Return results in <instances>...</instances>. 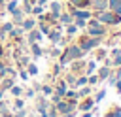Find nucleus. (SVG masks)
Returning <instances> with one entry per match:
<instances>
[{"mask_svg": "<svg viewBox=\"0 0 121 117\" xmlns=\"http://www.w3.org/2000/svg\"><path fill=\"white\" fill-rule=\"evenodd\" d=\"M83 57H85V53L81 51V47H79L78 43H66V45L62 47L60 55H59L57 62H59L62 68H66L72 60H78V58H83Z\"/></svg>", "mask_w": 121, "mask_h": 117, "instance_id": "f257e3e1", "label": "nucleus"}, {"mask_svg": "<svg viewBox=\"0 0 121 117\" xmlns=\"http://www.w3.org/2000/svg\"><path fill=\"white\" fill-rule=\"evenodd\" d=\"M85 34H89V36H96V38H104V36L108 34V26L102 25L96 17H91V19H87Z\"/></svg>", "mask_w": 121, "mask_h": 117, "instance_id": "f03ea898", "label": "nucleus"}, {"mask_svg": "<svg viewBox=\"0 0 121 117\" xmlns=\"http://www.w3.org/2000/svg\"><path fill=\"white\" fill-rule=\"evenodd\" d=\"M102 40H104V38H96V36H89V34H81V36L78 38L76 43L81 47L83 53H89V51L96 49L98 45H102Z\"/></svg>", "mask_w": 121, "mask_h": 117, "instance_id": "7ed1b4c3", "label": "nucleus"}, {"mask_svg": "<svg viewBox=\"0 0 121 117\" xmlns=\"http://www.w3.org/2000/svg\"><path fill=\"white\" fill-rule=\"evenodd\" d=\"M93 17H96L102 25L106 26H117L121 25V17L117 13H113L112 9H104V11H93Z\"/></svg>", "mask_w": 121, "mask_h": 117, "instance_id": "20e7f679", "label": "nucleus"}, {"mask_svg": "<svg viewBox=\"0 0 121 117\" xmlns=\"http://www.w3.org/2000/svg\"><path fill=\"white\" fill-rule=\"evenodd\" d=\"M25 40H26V45L28 43H34V42H42L43 40V34L38 30V28H32V30H28V32H25Z\"/></svg>", "mask_w": 121, "mask_h": 117, "instance_id": "39448f33", "label": "nucleus"}, {"mask_svg": "<svg viewBox=\"0 0 121 117\" xmlns=\"http://www.w3.org/2000/svg\"><path fill=\"white\" fill-rule=\"evenodd\" d=\"M95 108V100H93V96H85V98H79V102H78V111H91Z\"/></svg>", "mask_w": 121, "mask_h": 117, "instance_id": "423d86ee", "label": "nucleus"}, {"mask_svg": "<svg viewBox=\"0 0 121 117\" xmlns=\"http://www.w3.org/2000/svg\"><path fill=\"white\" fill-rule=\"evenodd\" d=\"M85 60L83 58H78V60H72L70 62V72L72 74H76V75H81L83 74V70H85Z\"/></svg>", "mask_w": 121, "mask_h": 117, "instance_id": "0eeeda50", "label": "nucleus"}, {"mask_svg": "<svg viewBox=\"0 0 121 117\" xmlns=\"http://www.w3.org/2000/svg\"><path fill=\"white\" fill-rule=\"evenodd\" d=\"M9 15H11V23H13V25H21V23H23V19L26 17V13L23 11V8H21V6H19V8H15Z\"/></svg>", "mask_w": 121, "mask_h": 117, "instance_id": "6e6552de", "label": "nucleus"}, {"mask_svg": "<svg viewBox=\"0 0 121 117\" xmlns=\"http://www.w3.org/2000/svg\"><path fill=\"white\" fill-rule=\"evenodd\" d=\"M36 17L34 15H26L25 19H23V23H21V26H23V30L25 32H28V30H32V28H36Z\"/></svg>", "mask_w": 121, "mask_h": 117, "instance_id": "1a4fd4ad", "label": "nucleus"}, {"mask_svg": "<svg viewBox=\"0 0 121 117\" xmlns=\"http://www.w3.org/2000/svg\"><path fill=\"white\" fill-rule=\"evenodd\" d=\"M28 47H30V57H32L34 60H38V58L43 55V49H42V45H40L38 42H34V43H28Z\"/></svg>", "mask_w": 121, "mask_h": 117, "instance_id": "9d476101", "label": "nucleus"}, {"mask_svg": "<svg viewBox=\"0 0 121 117\" xmlns=\"http://www.w3.org/2000/svg\"><path fill=\"white\" fill-rule=\"evenodd\" d=\"M112 72H113V70H112V66H106V64H102V66H100V68H98L95 74L98 75V81H106V79H108V75H110Z\"/></svg>", "mask_w": 121, "mask_h": 117, "instance_id": "9b49d317", "label": "nucleus"}, {"mask_svg": "<svg viewBox=\"0 0 121 117\" xmlns=\"http://www.w3.org/2000/svg\"><path fill=\"white\" fill-rule=\"evenodd\" d=\"M13 83H15V79H13V77H8V75H4V77L0 79V91L8 92V91L13 87Z\"/></svg>", "mask_w": 121, "mask_h": 117, "instance_id": "f8f14e48", "label": "nucleus"}, {"mask_svg": "<svg viewBox=\"0 0 121 117\" xmlns=\"http://www.w3.org/2000/svg\"><path fill=\"white\" fill-rule=\"evenodd\" d=\"M91 9L93 11H104V9H108V0H91Z\"/></svg>", "mask_w": 121, "mask_h": 117, "instance_id": "ddd939ff", "label": "nucleus"}, {"mask_svg": "<svg viewBox=\"0 0 121 117\" xmlns=\"http://www.w3.org/2000/svg\"><path fill=\"white\" fill-rule=\"evenodd\" d=\"M66 4H70L72 8H79V9L91 8V0H66Z\"/></svg>", "mask_w": 121, "mask_h": 117, "instance_id": "4468645a", "label": "nucleus"}, {"mask_svg": "<svg viewBox=\"0 0 121 117\" xmlns=\"http://www.w3.org/2000/svg\"><path fill=\"white\" fill-rule=\"evenodd\" d=\"M72 21H74L72 13H70V11H66V9H62V11H60V15H59V23H60L62 26H66V25H70Z\"/></svg>", "mask_w": 121, "mask_h": 117, "instance_id": "2eb2a0df", "label": "nucleus"}, {"mask_svg": "<svg viewBox=\"0 0 121 117\" xmlns=\"http://www.w3.org/2000/svg\"><path fill=\"white\" fill-rule=\"evenodd\" d=\"M104 117H121V106H117V104H113L106 113H104Z\"/></svg>", "mask_w": 121, "mask_h": 117, "instance_id": "dca6fc26", "label": "nucleus"}, {"mask_svg": "<svg viewBox=\"0 0 121 117\" xmlns=\"http://www.w3.org/2000/svg\"><path fill=\"white\" fill-rule=\"evenodd\" d=\"M30 60H32V58H30L28 55H25V53H23V55H19V57L15 58V62H17V66H19V68H26V64H28Z\"/></svg>", "mask_w": 121, "mask_h": 117, "instance_id": "f3484780", "label": "nucleus"}, {"mask_svg": "<svg viewBox=\"0 0 121 117\" xmlns=\"http://www.w3.org/2000/svg\"><path fill=\"white\" fill-rule=\"evenodd\" d=\"M36 28H38L43 36H47V32L51 30V25H49V23H45V21H38V23H36Z\"/></svg>", "mask_w": 121, "mask_h": 117, "instance_id": "a211bd4d", "label": "nucleus"}, {"mask_svg": "<svg viewBox=\"0 0 121 117\" xmlns=\"http://www.w3.org/2000/svg\"><path fill=\"white\" fill-rule=\"evenodd\" d=\"M40 94H43V96H51L53 94V83H42V89H40Z\"/></svg>", "mask_w": 121, "mask_h": 117, "instance_id": "6ab92c4d", "label": "nucleus"}, {"mask_svg": "<svg viewBox=\"0 0 121 117\" xmlns=\"http://www.w3.org/2000/svg\"><path fill=\"white\" fill-rule=\"evenodd\" d=\"M23 91H25V85H15V83H13V87H11L8 92L15 98V96H23Z\"/></svg>", "mask_w": 121, "mask_h": 117, "instance_id": "aec40b11", "label": "nucleus"}, {"mask_svg": "<svg viewBox=\"0 0 121 117\" xmlns=\"http://www.w3.org/2000/svg\"><path fill=\"white\" fill-rule=\"evenodd\" d=\"M95 72H96V60H89V62L85 64L83 74H85V75H91V74H95Z\"/></svg>", "mask_w": 121, "mask_h": 117, "instance_id": "412c9836", "label": "nucleus"}, {"mask_svg": "<svg viewBox=\"0 0 121 117\" xmlns=\"http://www.w3.org/2000/svg\"><path fill=\"white\" fill-rule=\"evenodd\" d=\"M76 91H78V98L91 96V85H83V87H79V89H76Z\"/></svg>", "mask_w": 121, "mask_h": 117, "instance_id": "4be33fe9", "label": "nucleus"}, {"mask_svg": "<svg viewBox=\"0 0 121 117\" xmlns=\"http://www.w3.org/2000/svg\"><path fill=\"white\" fill-rule=\"evenodd\" d=\"M19 4H21V0H6V6H4V9H6L8 13H11L15 8H19Z\"/></svg>", "mask_w": 121, "mask_h": 117, "instance_id": "5701e85b", "label": "nucleus"}, {"mask_svg": "<svg viewBox=\"0 0 121 117\" xmlns=\"http://www.w3.org/2000/svg\"><path fill=\"white\" fill-rule=\"evenodd\" d=\"M78 30H79V28H78L74 23H70V25H66V26H64V32H66V36H68V38L76 36V34H78Z\"/></svg>", "mask_w": 121, "mask_h": 117, "instance_id": "b1692460", "label": "nucleus"}, {"mask_svg": "<svg viewBox=\"0 0 121 117\" xmlns=\"http://www.w3.org/2000/svg\"><path fill=\"white\" fill-rule=\"evenodd\" d=\"M26 72H28V75H30V77L38 75V64H36L34 60H30V62L26 64Z\"/></svg>", "mask_w": 121, "mask_h": 117, "instance_id": "393cba45", "label": "nucleus"}, {"mask_svg": "<svg viewBox=\"0 0 121 117\" xmlns=\"http://www.w3.org/2000/svg\"><path fill=\"white\" fill-rule=\"evenodd\" d=\"M11 102H13V111H15V109H21V108H25V106H26V102H25V98H23V96H15Z\"/></svg>", "mask_w": 121, "mask_h": 117, "instance_id": "a878e982", "label": "nucleus"}, {"mask_svg": "<svg viewBox=\"0 0 121 117\" xmlns=\"http://www.w3.org/2000/svg\"><path fill=\"white\" fill-rule=\"evenodd\" d=\"M76 77H78L76 74H72V72H66L62 79H64V81L68 83V87H72V89H74V83H76Z\"/></svg>", "mask_w": 121, "mask_h": 117, "instance_id": "bb28decb", "label": "nucleus"}, {"mask_svg": "<svg viewBox=\"0 0 121 117\" xmlns=\"http://www.w3.org/2000/svg\"><path fill=\"white\" fill-rule=\"evenodd\" d=\"M83 85H87V75H85V74H81V75H78V77H76L74 89H79V87H83Z\"/></svg>", "mask_w": 121, "mask_h": 117, "instance_id": "cd10ccee", "label": "nucleus"}, {"mask_svg": "<svg viewBox=\"0 0 121 117\" xmlns=\"http://www.w3.org/2000/svg\"><path fill=\"white\" fill-rule=\"evenodd\" d=\"M34 96H36V91H34L32 87H26V89L23 91V98H25V100H34Z\"/></svg>", "mask_w": 121, "mask_h": 117, "instance_id": "c85d7f7f", "label": "nucleus"}, {"mask_svg": "<svg viewBox=\"0 0 121 117\" xmlns=\"http://www.w3.org/2000/svg\"><path fill=\"white\" fill-rule=\"evenodd\" d=\"M45 11V6H40V4H34L32 6V11H30V15H34V17H38V15H42Z\"/></svg>", "mask_w": 121, "mask_h": 117, "instance_id": "c756f323", "label": "nucleus"}, {"mask_svg": "<svg viewBox=\"0 0 121 117\" xmlns=\"http://www.w3.org/2000/svg\"><path fill=\"white\" fill-rule=\"evenodd\" d=\"M60 72H62V66H60L59 62H55V64H53V68H51V75H53V81H55V79L60 75Z\"/></svg>", "mask_w": 121, "mask_h": 117, "instance_id": "7c9ffc66", "label": "nucleus"}, {"mask_svg": "<svg viewBox=\"0 0 121 117\" xmlns=\"http://www.w3.org/2000/svg\"><path fill=\"white\" fill-rule=\"evenodd\" d=\"M106 55H108V53H106V49H102V47L98 45V47H96V55H95V60H104V58H106Z\"/></svg>", "mask_w": 121, "mask_h": 117, "instance_id": "2f4dec72", "label": "nucleus"}, {"mask_svg": "<svg viewBox=\"0 0 121 117\" xmlns=\"http://www.w3.org/2000/svg\"><path fill=\"white\" fill-rule=\"evenodd\" d=\"M104 98H106V89H100V91H98V92H96V94L93 96V100H95V104H98V102H102Z\"/></svg>", "mask_w": 121, "mask_h": 117, "instance_id": "473e14b6", "label": "nucleus"}, {"mask_svg": "<svg viewBox=\"0 0 121 117\" xmlns=\"http://www.w3.org/2000/svg\"><path fill=\"white\" fill-rule=\"evenodd\" d=\"M6 75H8V77H13V79H15V77H17V70H15V68H13L11 64H6Z\"/></svg>", "mask_w": 121, "mask_h": 117, "instance_id": "72a5a7b5", "label": "nucleus"}, {"mask_svg": "<svg viewBox=\"0 0 121 117\" xmlns=\"http://www.w3.org/2000/svg\"><path fill=\"white\" fill-rule=\"evenodd\" d=\"M13 26H15V25H13L11 21H6V23H2V25H0V30H2V32H6V34H9V30H11Z\"/></svg>", "mask_w": 121, "mask_h": 117, "instance_id": "f704fd0d", "label": "nucleus"}, {"mask_svg": "<svg viewBox=\"0 0 121 117\" xmlns=\"http://www.w3.org/2000/svg\"><path fill=\"white\" fill-rule=\"evenodd\" d=\"M49 55H51L53 58H59V55H60V47H59V45H51V49H49Z\"/></svg>", "mask_w": 121, "mask_h": 117, "instance_id": "c9c22d12", "label": "nucleus"}, {"mask_svg": "<svg viewBox=\"0 0 121 117\" xmlns=\"http://www.w3.org/2000/svg\"><path fill=\"white\" fill-rule=\"evenodd\" d=\"M96 83H100L96 74H91V75H87V85H91V87H93V85H96Z\"/></svg>", "mask_w": 121, "mask_h": 117, "instance_id": "e433bc0d", "label": "nucleus"}, {"mask_svg": "<svg viewBox=\"0 0 121 117\" xmlns=\"http://www.w3.org/2000/svg\"><path fill=\"white\" fill-rule=\"evenodd\" d=\"M112 66H113V68L121 66V53H117V55H113V57H112Z\"/></svg>", "mask_w": 121, "mask_h": 117, "instance_id": "4c0bfd02", "label": "nucleus"}, {"mask_svg": "<svg viewBox=\"0 0 121 117\" xmlns=\"http://www.w3.org/2000/svg\"><path fill=\"white\" fill-rule=\"evenodd\" d=\"M26 113H28V109H26V106H25V108H21V109H15V111H13V117H26Z\"/></svg>", "mask_w": 121, "mask_h": 117, "instance_id": "58836bf2", "label": "nucleus"}, {"mask_svg": "<svg viewBox=\"0 0 121 117\" xmlns=\"http://www.w3.org/2000/svg\"><path fill=\"white\" fill-rule=\"evenodd\" d=\"M17 75L23 79V81H26L30 75H28V72H26V68H19V72H17Z\"/></svg>", "mask_w": 121, "mask_h": 117, "instance_id": "ea45409f", "label": "nucleus"}, {"mask_svg": "<svg viewBox=\"0 0 121 117\" xmlns=\"http://www.w3.org/2000/svg\"><path fill=\"white\" fill-rule=\"evenodd\" d=\"M72 23H74L78 28H85V26H87V21H85V19H74Z\"/></svg>", "mask_w": 121, "mask_h": 117, "instance_id": "a19ab883", "label": "nucleus"}, {"mask_svg": "<svg viewBox=\"0 0 121 117\" xmlns=\"http://www.w3.org/2000/svg\"><path fill=\"white\" fill-rule=\"evenodd\" d=\"M6 64H8V60H6V58H2V60H0V79L6 75Z\"/></svg>", "mask_w": 121, "mask_h": 117, "instance_id": "79ce46f5", "label": "nucleus"}, {"mask_svg": "<svg viewBox=\"0 0 121 117\" xmlns=\"http://www.w3.org/2000/svg\"><path fill=\"white\" fill-rule=\"evenodd\" d=\"M6 109H9V102L8 100H0V113L6 111Z\"/></svg>", "mask_w": 121, "mask_h": 117, "instance_id": "37998d69", "label": "nucleus"}, {"mask_svg": "<svg viewBox=\"0 0 121 117\" xmlns=\"http://www.w3.org/2000/svg\"><path fill=\"white\" fill-rule=\"evenodd\" d=\"M119 2H121V0H108V9H113Z\"/></svg>", "mask_w": 121, "mask_h": 117, "instance_id": "c03bdc74", "label": "nucleus"}, {"mask_svg": "<svg viewBox=\"0 0 121 117\" xmlns=\"http://www.w3.org/2000/svg\"><path fill=\"white\" fill-rule=\"evenodd\" d=\"M0 117H13V111H11V109H6V111L0 113Z\"/></svg>", "mask_w": 121, "mask_h": 117, "instance_id": "a18cd8bd", "label": "nucleus"}, {"mask_svg": "<svg viewBox=\"0 0 121 117\" xmlns=\"http://www.w3.org/2000/svg\"><path fill=\"white\" fill-rule=\"evenodd\" d=\"M2 58H6V47L2 45V42H0V60Z\"/></svg>", "mask_w": 121, "mask_h": 117, "instance_id": "49530a36", "label": "nucleus"}, {"mask_svg": "<svg viewBox=\"0 0 121 117\" xmlns=\"http://www.w3.org/2000/svg\"><path fill=\"white\" fill-rule=\"evenodd\" d=\"M113 85H115V91H117V94H121V79H117Z\"/></svg>", "mask_w": 121, "mask_h": 117, "instance_id": "de8ad7c7", "label": "nucleus"}, {"mask_svg": "<svg viewBox=\"0 0 121 117\" xmlns=\"http://www.w3.org/2000/svg\"><path fill=\"white\" fill-rule=\"evenodd\" d=\"M112 11H113V13H117V15L121 17V2H119V4H117V6L113 8V9H112Z\"/></svg>", "mask_w": 121, "mask_h": 117, "instance_id": "09e8293b", "label": "nucleus"}, {"mask_svg": "<svg viewBox=\"0 0 121 117\" xmlns=\"http://www.w3.org/2000/svg\"><path fill=\"white\" fill-rule=\"evenodd\" d=\"M32 89L36 91V94L40 92V89H42V83H32Z\"/></svg>", "mask_w": 121, "mask_h": 117, "instance_id": "8fccbe9b", "label": "nucleus"}, {"mask_svg": "<svg viewBox=\"0 0 121 117\" xmlns=\"http://www.w3.org/2000/svg\"><path fill=\"white\" fill-rule=\"evenodd\" d=\"M26 117H40V113H38L36 109H32V111H28V113H26Z\"/></svg>", "mask_w": 121, "mask_h": 117, "instance_id": "3c124183", "label": "nucleus"}, {"mask_svg": "<svg viewBox=\"0 0 121 117\" xmlns=\"http://www.w3.org/2000/svg\"><path fill=\"white\" fill-rule=\"evenodd\" d=\"M79 117H93V109H91V111H81Z\"/></svg>", "mask_w": 121, "mask_h": 117, "instance_id": "603ef678", "label": "nucleus"}, {"mask_svg": "<svg viewBox=\"0 0 121 117\" xmlns=\"http://www.w3.org/2000/svg\"><path fill=\"white\" fill-rule=\"evenodd\" d=\"M36 4H40V6H47L49 0H36Z\"/></svg>", "mask_w": 121, "mask_h": 117, "instance_id": "864d4df0", "label": "nucleus"}, {"mask_svg": "<svg viewBox=\"0 0 121 117\" xmlns=\"http://www.w3.org/2000/svg\"><path fill=\"white\" fill-rule=\"evenodd\" d=\"M59 117H76V111H72V113H62V115H59Z\"/></svg>", "mask_w": 121, "mask_h": 117, "instance_id": "5fc2aeb1", "label": "nucleus"}, {"mask_svg": "<svg viewBox=\"0 0 121 117\" xmlns=\"http://www.w3.org/2000/svg\"><path fill=\"white\" fill-rule=\"evenodd\" d=\"M6 38H8V34H6V32H2V30H0V42H4V40H6Z\"/></svg>", "mask_w": 121, "mask_h": 117, "instance_id": "6e6d98bb", "label": "nucleus"}, {"mask_svg": "<svg viewBox=\"0 0 121 117\" xmlns=\"http://www.w3.org/2000/svg\"><path fill=\"white\" fill-rule=\"evenodd\" d=\"M4 6H6V0H0V9H2Z\"/></svg>", "mask_w": 121, "mask_h": 117, "instance_id": "4d7b16f0", "label": "nucleus"}, {"mask_svg": "<svg viewBox=\"0 0 121 117\" xmlns=\"http://www.w3.org/2000/svg\"><path fill=\"white\" fill-rule=\"evenodd\" d=\"M4 94H6V92H4V91H0V100H4Z\"/></svg>", "mask_w": 121, "mask_h": 117, "instance_id": "13d9d810", "label": "nucleus"}]
</instances>
